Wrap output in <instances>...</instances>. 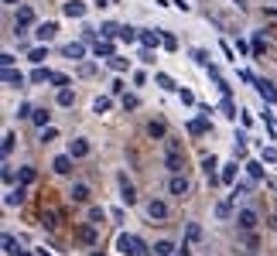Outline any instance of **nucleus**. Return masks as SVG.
<instances>
[{"label":"nucleus","mask_w":277,"mask_h":256,"mask_svg":"<svg viewBox=\"0 0 277 256\" xmlns=\"http://www.w3.org/2000/svg\"><path fill=\"white\" fill-rule=\"evenodd\" d=\"M219 181H222V185H233V181H236V161L222 168V174H219Z\"/></svg>","instance_id":"nucleus-20"},{"label":"nucleus","mask_w":277,"mask_h":256,"mask_svg":"<svg viewBox=\"0 0 277 256\" xmlns=\"http://www.w3.org/2000/svg\"><path fill=\"white\" fill-rule=\"evenodd\" d=\"M59 174H69L72 171V154H62V157H55V164H52Z\"/></svg>","instance_id":"nucleus-17"},{"label":"nucleus","mask_w":277,"mask_h":256,"mask_svg":"<svg viewBox=\"0 0 277 256\" xmlns=\"http://www.w3.org/2000/svg\"><path fill=\"white\" fill-rule=\"evenodd\" d=\"M147 215H151V219H157V222H161V219H168V205H164V201H157V198H154V201H151V205H147Z\"/></svg>","instance_id":"nucleus-10"},{"label":"nucleus","mask_w":277,"mask_h":256,"mask_svg":"<svg viewBox=\"0 0 277 256\" xmlns=\"http://www.w3.org/2000/svg\"><path fill=\"white\" fill-rule=\"evenodd\" d=\"M72 103H75V92H72L69 85H65V89H59V106H72Z\"/></svg>","instance_id":"nucleus-24"},{"label":"nucleus","mask_w":277,"mask_h":256,"mask_svg":"<svg viewBox=\"0 0 277 256\" xmlns=\"http://www.w3.org/2000/svg\"><path fill=\"white\" fill-rule=\"evenodd\" d=\"M110 106H113V103H110V96H96V103H92V110H96V113H106Z\"/></svg>","instance_id":"nucleus-30"},{"label":"nucleus","mask_w":277,"mask_h":256,"mask_svg":"<svg viewBox=\"0 0 277 256\" xmlns=\"http://www.w3.org/2000/svg\"><path fill=\"white\" fill-rule=\"evenodd\" d=\"M147 133H151V137H164V123H161V120H154V123L147 127Z\"/></svg>","instance_id":"nucleus-39"},{"label":"nucleus","mask_w":277,"mask_h":256,"mask_svg":"<svg viewBox=\"0 0 277 256\" xmlns=\"http://www.w3.org/2000/svg\"><path fill=\"white\" fill-rule=\"evenodd\" d=\"M86 55V45L82 41H72V45H65V58H82Z\"/></svg>","instance_id":"nucleus-19"},{"label":"nucleus","mask_w":277,"mask_h":256,"mask_svg":"<svg viewBox=\"0 0 277 256\" xmlns=\"http://www.w3.org/2000/svg\"><path fill=\"white\" fill-rule=\"evenodd\" d=\"M17 256H31V253H24V250H21V253H17Z\"/></svg>","instance_id":"nucleus-53"},{"label":"nucleus","mask_w":277,"mask_h":256,"mask_svg":"<svg viewBox=\"0 0 277 256\" xmlns=\"http://www.w3.org/2000/svg\"><path fill=\"white\" fill-rule=\"evenodd\" d=\"M69 195H72V201H79V205H82V201H89V188H86V185H75Z\"/></svg>","instance_id":"nucleus-22"},{"label":"nucleus","mask_w":277,"mask_h":256,"mask_svg":"<svg viewBox=\"0 0 277 256\" xmlns=\"http://www.w3.org/2000/svg\"><path fill=\"white\" fill-rule=\"evenodd\" d=\"M31 21H34V10H31V7H21V10H17V24H14V28H17V34H21Z\"/></svg>","instance_id":"nucleus-9"},{"label":"nucleus","mask_w":277,"mask_h":256,"mask_svg":"<svg viewBox=\"0 0 277 256\" xmlns=\"http://www.w3.org/2000/svg\"><path fill=\"white\" fill-rule=\"evenodd\" d=\"M236 52H240V55H250V52H253V41H236Z\"/></svg>","instance_id":"nucleus-44"},{"label":"nucleus","mask_w":277,"mask_h":256,"mask_svg":"<svg viewBox=\"0 0 277 256\" xmlns=\"http://www.w3.org/2000/svg\"><path fill=\"white\" fill-rule=\"evenodd\" d=\"M34 178H38V171H34V168H21V185H31Z\"/></svg>","instance_id":"nucleus-35"},{"label":"nucleus","mask_w":277,"mask_h":256,"mask_svg":"<svg viewBox=\"0 0 277 256\" xmlns=\"http://www.w3.org/2000/svg\"><path fill=\"white\" fill-rule=\"evenodd\" d=\"M137 106H140L137 96H123V110H137Z\"/></svg>","instance_id":"nucleus-47"},{"label":"nucleus","mask_w":277,"mask_h":256,"mask_svg":"<svg viewBox=\"0 0 277 256\" xmlns=\"http://www.w3.org/2000/svg\"><path fill=\"white\" fill-rule=\"evenodd\" d=\"M3 3H21V0H3Z\"/></svg>","instance_id":"nucleus-52"},{"label":"nucleus","mask_w":277,"mask_h":256,"mask_svg":"<svg viewBox=\"0 0 277 256\" xmlns=\"http://www.w3.org/2000/svg\"><path fill=\"white\" fill-rule=\"evenodd\" d=\"M264 120H267V130H271V137L277 140V116H271V113H264Z\"/></svg>","instance_id":"nucleus-42"},{"label":"nucleus","mask_w":277,"mask_h":256,"mask_svg":"<svg viewBox=\"0 0 277 256\" xmlns=\"http://www.w3.org/2000/svg\"><path fill=\"white\" fill-rule=\"evenodd\" d=\"M168 188H171V195H175V198H185V195H188V178H185V174H175Z\"/></svg>","instance_id":"nucleus-4"},{"label":"nucleus","mask_w":277,"mask_h":256,"mask_svg":"<svg viewBox=\"0 0 277 256\" xmlns=\"http://www.w3.org/2000/svg\"><path fill=\"white\" fill-rule=\"evenodd\" d=\"M0 65H3V68H10V65H14V55H10V52H3V55H0Z\"/></svg>","instance_id":"nucleus-49"},{"label":"nucleus","mask_w":277,"mask_h":256,"mask_svg":"<svg viewBox=\"0 0 277 256\" xmlns=\"http://www.w3.org/2000/svg\"><path fill=\"white\" fill-rule=\"evenodd\" d=\"M3 250H7V253H21V250H17V239H14V236H3Z\"/></svg>","instance_id":"nucleus-37"},{"label":"nucleus","mask_w":277,"mask_h":256,"mask_svg":"<svg viewBox=\"0 0 277 256\" xmlns=\"http://www.w3.org/2000/svg\"><path fill=\"white\" fill-rule=\"evenodd\" d=\"M154 253H157V256H171V253H178V250H175V246H171L168 239H161V243L154 246Z\"/></svg>","instance_id":"nucleus-28"},{"label":"nucleus","mask_w":277,"mask_h":256,"mask_svg":"<svg viewBox=\"0 0 277 256\" xmlns=\"http://www.w3.org/2000/svg\"><path fill=\"white\" fill-rule=\"evenodd\" d=\"M99 34H103V38H120V24H103Z\"/></svg>","instance_id":"nucleus-29"},{"label":"nucleus","mask_w":277,"mask_h":256,"mask_svg":"<svg viewBox=\"0 0 277 256\" xmlns=\"http://www.w3.org/2000/svg\"><path fill=\"white\" fill-rule=\"evenodd\" d=\"M236 226H240L243 232H253V229H257V212H253V208H243V212L236 215Z\"/></svg>","instance_id":"nucleus-3"},{"label":"nucleus","mask_w":277,"mask_h":256,"mask_svg":"<svg viewBox=\"0 0 277 256\" xmlns=\"http://www.w3.org/2000/svg\"><path fill=\"white\" fill-rule=\"evenodd\" d=\"M253 82H257V92H260L267 103H277V89L271 85V82H267V79H253Z\"/></svg>","instance_id":"nucleus-6"},{"label":"nucleus","mask_w":277,"mask_h":256,"mask_svg":"<svg viewBox=\"0 0 277 256\" xmlns=\"http://www.w3.org/2000/svg\"><path fill=\"white\" fill-rule=\"evenodd\" d=\"M38 256H52V253H45V250H41V253H38Z\"/></svg>","instance_id":"nucleus-54"},{"label":"nucleus","mask_w":277,"mask_h":256,"mask_svg":"<svg viewBox=\"0 0 277 256\" xmlns=\"http://www.w3.org/2000/svg\"><path fill=\"white\" fill-rule=\"evenodd\" d=\"M229 205H233V201H222V205H215V215H219V219H229Z\"/></svg>","instance_id":"nucleus-46"},{"label":"nucleus","mask_w":277,"mask_h":256,"mask_svg":"<svg viewBox=\"0 0 277 256\" xmlns=\"http://www.w3.org/2000/svg\"><path fill=\"white\" fill-rule=\"evenodd\" d=\"M253 55H257V58L267 55V41H264V38H253Z\"/></svg>","instance_id":"nucleus-32"},{"label":"nucleus","mask_w":277,"mask_h":256,"mask_svg":"<svg viewBox=\"0 0 277 256\" xmlns=\"http://www.w3.org/2000/svg\"><path fill=\"white\" fill-rule=\"evenodd\" d=\"M154 82H157L161 89H175V82H171V75H164V72H157V75H154Z\"/></svg>","instance_id":"nucleus-33"},{"label":"nucleus","mask_w":277,"mask_h":256,"mask_svg":"<svg viewBox=\"0 0 277 256\" xmlns=\"http://www.w3.org/2000/svg\"><path fill=\"white\" fill-rule=\"evenodd\" d=\"M59 137V130H52V127H41V143H52Z\"/></svg>","instance_id":"nucleus-38"},{"label":"nucleus","mask_w":277,"mask_h":256,"mask_svg":"<svg viewBox=\"0 0 277 256\" xmlns=\"http://www.w3.org/2000/svg\"><path fill=\"white\" fill-rule=\"evenodd\" d=\"M3 82H7V85H24V75L14 72V65H10V68H3Z\"/></svg>","instance_id":"nucleus-18"},{"label":"nucleus","mask_w":277,"mask_h":256,"mask_svg":"<svg viewBox=\"0 0 277 256\" xmlns=\"http://www.w3.org/2000/svg\"><path fill=\"white\" fill-rule=\"evenodd\" d=\"M92 256H106V253H92Z\"/></svg>","instance_id":"nucleus-55"},{"label":"nucleus","mask_w":277,"mask_h":256,"mask_svg":"<svg viewBox=\"0 0 277 256\" xmlns=\"http://www.w3.org/2000/svg\"><path fill=\"white\" fill-rule=\"evenodd\" d=\"M14 140H17L14 133H3V143H0V150H3V157H7V154L14 150Z\"/></svg>","instance_id":"nucleus-34"},{"label":"nucleus","mask_w":277,"mask_h":256,"mask_svg":"<svg viewBox=\"0 0 277 256\" xmlns=\"http://www.w3.org/2000/svg\"><path fill=\"white\" fill-rule=\"evenodd\" d=\"M34 34H38V41H52V38H55V34H59V28H55V24H52V21H48V24H41V28H38V31H34Z\"/></svg>","instance_id":"nucleus-14"},{"label":"nucleus","mask_w":277,"mask_h":256,"mask_svg":"<svg viewBox=\"0 0 277 256\" xmlns=\"http://www.w3.org/2000/svg\"><path fill=\"white\" fill-rule=\"evenodd\" d=\"M103 219H106V212H103V208H89V222H96V226H99Z\"/></svg>","instance_id":"nucleus-41"},{"label":"nucleus","mask_w":277,"mask_h":256,"mask_svg":"<svg viewBox=\"0 0 277 256\" xmlns=\"http://www.w3.org/2000/svg\"><path fill=\"white\" fill-rule=\"evenodd\" d=\"M264 161H277V150H274V147H267V150H264Z\"/></svg>","instance_id":"nucleus-51"},{"label":"nucleus","mask_w":277,"mask_h":256,"mask_svg":"<svg viewBox=\"0 0 277 256\" xmlns=\"http://www.w3.org/2000/svg\"><path fill=\"white\" fill-rule=\"evenodd\" d=\"M140 45L157 52V45H164V34H157V31H140Z\"/></svg>","instance_id":"nucleus-5"},{"label":"nucleus","mask_w":277,"mask_h":256,"mask_svg":"<svg viewBox=\"0 0 277 256\" xmlns=\"http://www.w3.org/2000/svg\"><path fill=\"white\" fill-rule=\"evenodd\" d=\"M79 239H82L86 246H96V239H99V236H96V222H92V226H82V229H79Z\"/></svg>","instance_id":"nucleus-13"},{"label":"nucleus","mask_w":277,"mask_h":256,"mask_svg":"<svg viewBox=\"0 0 277 256\" xmlns=\"http://www.w3.org/2000/svg\"><path fill=\"white\" fill-rule=\"evenodd\" d=\"M52 75L55 72H48V68H34L31 72V82H52Z\"/></svg>","instance_id":"nucleus-25"},{"label":"nucleus","mask_w":277,"mask_h":256,"mask_svg":"<svg viewBox=\"0 0 277 256\" xmlns=\"http://www.w3.org/2000/svg\"><path fill=\"white\" fill-rule=\"evenodd\" d=\"M24 195H28V192H24V185H17L14 192L7 195V198H3V201H7V205H21V201H24Z\"/></svg>","instance_id":"nucleus-21"},{"label":"nucleus","mask_w":277,"mask_h":256,"mask_svg":"<svg viewBox=\"0 0 277 256\" xmlns=\"http://www.w3.org/2000/svg\"><path fill=\"white\" fill-rule=\"evenodd\" d=\"M215 168H219V161H215V157H212V154H209L206 161H202V171H206L209 185H215V181H219V178H215Z\"/></svg>","instance_id":"nucleus-12"},{"label":"nucleus","mask_w":277,"mask_h":256,"mask_svg":"<svg viewBox=\"0 0 277 256\" xmlns=\"http://www.w3.org/2000/svg\"><path fill=\"white\" fill-rule=\"evenodd\" d=\"M185 236H188V243H199V239H202V226H199V222H188Z\"/></svg>","instance_id":"nucleus-23"},{"label":"nucleus","mask_w":277,"mask_h":256,"mask_svg":"<svg viewBox=\"0 0 277 256\" xmlns=\"http://www.w3.org/2000/svg\"><path fill=\"white\" fill-rule=\"evenodd\" d=\"M192 58H195V62H199V65H209V55H206V52H202V48H195V52H192Z\"/></svg>","instance_id":"nucleus-48"},{"label":"nucleus","mask_w":277,"mask_h":256,"mask_svg":"<svg viewBox=\"0 0 277 256\" xmlns=\"http://www.w3.org/2000/svg\"><path fill=\"white\" fill-rule=\"evenodd\" d=\"M140 34L137 31H134V28H120V41H123V45H130V41H137Z\"/></svg>","instance_id":"nucleus-31"},{"label":"nucleus","mask_w":277,"mask_h":256,"mask_svg":"<svg viewBox=\"0 0 277 256\" xmlns=\"http://www.w3.org/2000/svg\"><path fill=\"white\" fill-rule=\"evenodd\" d=\"M52 82H55L59 89H65V85H69V75H62V72H55V75H52Z\"/></svg>","instance_id":"nucleus-45"},{"label":"nucleus","mask_w":277,"mask_h":256,"mask_svg":"<svg viewBox=\"0 0 277 256\" xmlns=\"http://www.w3.org/2000/svg\"><path fill=\"white\" fill-rule=\"evenodd\" d=\"M182 168H185L182 143H178V140H168V171H171V174H182Z\"/></svg>","instance_id":"nucleus-2"},{"label":"nucleus","mask_w":277,"mask_h":256,"mask_svg":"<svg viewBox=\"0 0 277 256\" xmlns=\"http://www.w3.org/2000/svg\"><path fill=\"white\" fill-rule=\"evenodd\" d=\"M246 171H250L253 178H260V174H264V164H260V161H250V164H246Z\"/></svg>","instance_id":"nucleus-40"},{"label":"nucleus","mask_w":277,"mask_h":256,"mask_svg":"<svg viewBox=\"0 0 277 256\" xmlns=\"http://www.w3.org/2000/svg\"><path fill=\"white\" fill-rule=\"evenodd\" d=\"M62 14H65V17H82V14H86V3H82V0H69V3L62 7Z\"/></svg>","instance_id":"nucleus-11"},{"label":"nucleus","mask_w":277,"mask_h":256,"mask_svg":"<svg viewBox=\"0 0 277 256\" xmlns=\"http://www.w3.org/2000/svg\"><path fill=\"white\" fill-rule=\"evenodd\" d=\"M31 120H34L38 127H48V120H52V113H48V110H34V113H31Z\"/></svg>","instance_id":"nucleus-27"},{"label":"nucleus","mask_w":277,"mask_h":256,"mask_svg":"<svg viewBox=\"0 0 277 256\" xmlns=\"http://www.w3.org/2000/svg\"><path fill=\"white\" fill-rule=\"evenodd\" d=\"M222 113H226L229 120H236V106H233V99H229V92H222Z\"/></svg>","instance_id":"nucleus-26"},{"label":"nucleus","mask_w":277,"mask_h":256,"mask_svg":"<svg viewBox=\"0 0 277 256\" xmlns=\"http://www.w3.org/2000/svg\"><path fill=\"white\" fill-rule=\"evenodd\" d=\"M206 130H212L206 116H199V120H192V123H188V133H192V137H202Z\"/></svg>","instance_id":"nucleus-15"},{"label":"nucleus","mask_w":277,"mask_h":256,"mask_svg":"<svg viewBox=\"0 0 277 256\" xmlns=\"http://www.w3.org/2000/svg\"><path fill=\"white\" fill-rule=\"evenodd\" d=\"M164 48H168V52H175V48H178V41H175L171 34H164Z\"/></svg>","instance_id":"nucleus-50"},{"label":"nucleus","mask_w":277,"mask_h":256,"mask_svg":"<svg viewBox=\"0 0 277 256\" xmlns=\"http://www.w3.org/2000/svg\"><path fill=\"white\" fill-rule=\"evenodd\" d=\"M92 52H96V58H113V45H110V38H96L92 41Z\"/></svg>","instance_id":"nucleus-8"},{"label":"nucleus","mask_w":277,"mask_h":256,"mask_svg":"<svg viewBox=\"0 0 277 256\" xmlns=\"http://www.w3.org/2000/svg\"><path fill=\"white\" fill-rule=\"evenodd\" d=\"M117 250H120L123 256H151V253H147V246L140 243L137 236H127V232L117 239Z\"/></svg>","instance_id":"nucleus-1"},{"label":"nucleus","mask_w":277,"mask_h":256,"mask_svg":"<svg viewBox=\"0 0 277 256\" xmlns=\"http://www.w3.org/2000/svg\"><path fill=\"white\" fill-rule=\"evenodd\" d=\"M110 68H113V72H123V68H127V58H117V55H113V58H110Z\"/></svg>","instance_id":"nucleus-43"},{"label":"nucleus","mask_w":277,"mask_h":256,"mask_svg":"<svg viewBox=\"0 0 277 256\" xmlns=\"http://www.w3.org/2000/svg\"><path fill=\"white\" fill-rule=\"evenodd\" d=\"M69 154H72V157H86V154H89V140H72Z\"/></svg>","instance_id":"nucleus-16"},{"label":"nucleus","mask_w":277,"mask_h":256,"mask_svg":"<svg viewBox=\"0 0 277 256\" xmlns=\"http://www.w3.org/2000/svg\"><path fill=\"white\" fill-rule=\"evenodd\" d=\"M28 58H31V62H34V65H41V62H45V58H48V48H34V52H31Z\"/></svg>","instance_id":"nucleus-36"},{"label":"nucleus","mask_w":277,"mask_h":256,"mask_svg":"<svg viewBox=\"0 0 277 256\" xmlns=\"http://www.w3.org/2000/svg\"><path fill=\"white\" fill-rule=\"evenodd\" d=\"M120 198H123V205H137V192L127 178H120Z\"/></svg>","instance_id":"nucleus-7"}]
</instances>
